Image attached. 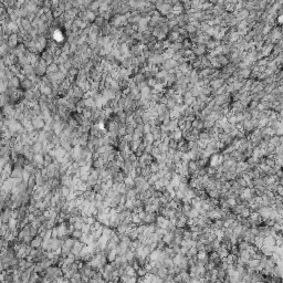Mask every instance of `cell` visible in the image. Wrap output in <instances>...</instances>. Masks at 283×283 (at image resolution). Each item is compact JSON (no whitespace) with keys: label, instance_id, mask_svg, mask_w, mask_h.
I'll return each instance as SVG.
<instances>
[{"label":"cell","instance_id":"cell-14","mask_svg":"<svg viewBox=\"0 0 283 283\" xmlns=\"http://www.w3.org/2000/svg\"><path fill=\"white\" fill-rule=\"evenodd\" d=\"M43 237H41L40 234H38V236H35V237H33V239H32V241L30 242V244H31V247L32 248H40L41 245H42V243H43Z\"/></svg>","mask_w":283,"mask_h":283},{"label":"cell","instance_id":"cell-16","mask_svg":"<svg viewBox=\"0 0 283 283\" xmlns=\"http://www.w3.org/2000/svg\"><path fill=\"white\" fill-rule=\"evenodd\" d=\"M89 140H90V133H83L79 137L80 145H82V146H86L88 143H89Z\"/></svg>","mask_w":283,"mask_h":283},{"label":"cell","instance_id":"cell-45","mask_svg":"<svg viewBox=\"0 0 283 283\" xmlns=\"http://www.w3.org/2000/svg\"><path fill=\"white\" fill-rule=\"evenodd\" d=\"M52 238H59V232H58L56 226L54 228H52Z\"/></svg>","mask_w":283,"mask_h":283},{"label":"cell","instance_id":"cell-15","mask_svg":"<svg viewBox=\"0 0 283 283\" xmlns=\"http://www.w3.org/2000/svg\"><path fill=\"white\" fill-rule=\"evenodd\" d=\"M32 152L34 154H43V144H42V142L37 140L32 145Z\"/></svg>","mask_w":283,"mask_h":283},{"label":"cell","instance_id":"cell-41","mask_svg":"<svg viewBox=\"0 0 283 283\" xmlns=\"http://www.w3.org/2000/svg\"><path fill=\"white\" fill-rule=\"evenodd\" d=\"M153 149H154V145L146 144V147H145V153H146V154H152Z\"/></svg>","mask_w":283,"mask_h":283},{"label":"cell","instance_id":"cell-30","mask_svg":"<svg viewBox=\"0 0 283 283\" xmlns=\"http://www.w3.org/2000/svg\"><path fill=\"white\" fill-rule=\"evenodd\" d=\"M70 281L71 282H82V274H81V272L80 271L75 272L73 274V277L70 279Z\"/></svg>","mask_w":283,"mask_h":283},{"label":"cell","instance_id":"cell-22","mask_svg":"<svg viewBox=\"0 0 283 283\" xmlns=\"http://www.w3.org/2000/svg\"><path fill=\"white\" fill-rule=\"evenodd\" d=\"M31 272L29 269H27V270H24V271L21 273V282L22 283H27L29 282V280H30V275H31Z\"/></svg>","mask_w":283,"mask_h":283},{"label":"cell","instance_id":"cell-10","mask_svg":"<svg viewBox=\"0 0 283 283\" xmlns=\"http://www.w3.org/2000/svg\"><path fill=\"white\" fill-rule=\"evenodd\" d=\"M34 88V83L33 81L31 80L30 78H27L23 79L22 81H21V89L24 90V91H28V90H32Z\"/></svg>","mask_w":283,"mask_h":283},{"label":"cell","instance_id":"cell-2","mask_svg":"<svg viewBox=\"0 0 283 283\" xmlns=\"http://www.w3.org/2000/svg\"><path fill=\"white\" fill-rule=\"evenodd\" d=\"M48 65H49V64H48V62L41 58V60H40V62L38 63V65L34 67L35 74H37L38 76L43 78L45 74H47V71H48Z\"/></svg>","mask_w":283,"mask_h":283},{"label":"cell","instance_id":"cell-43","mask_svg":"<svg viewBox=\"0 0 283 283\" xmlns=\"http://www.w3.org/2000/svg\"><path fill=\"white\" fill-rule=\"evenodd\" d=\"M205 50H206L205 47H204V45H200V47H198V48L195 50V53H196V54H202V53L205 52Z\"/></svg>","mask_w":283,"mask_h":283},{"label":"cell","instance_id":"cell-38","mask_svg":"<svg viewBox=\"0 0 283 283\" xmlns=\"http://www.w3.org/2000/svg\"><path fill=\"white\" fill-rule=\"evenodd\" d=\"M91 230H92V225L84 223L83 228H82V231H83L84 233H91Z\"/></svg>","mask_w":283,"mask_h":283},{"label":"cell","instance_id":"cell-12","mask_svg":"<svg viewBox=\"0 0 283 283\" xmlns=\"http://www.w3.org/2000/svg\"><path fill=\"white\" fill-rule=\"evenodd\" d=\"M84 245H85V243H83L81 240H75V243H74V245H73L72 248V253L73 254H80V252L82 251V249L84 248Z\"/></svg>","mask_w":283,"mask_h":283},{"label":"cell","instance_id":"cell-26","mask_svg":"<svg viewBox=\"0 0 283 283\" xmlns=\"http://www.w3.org/2000/svg\"><path fill=\"white\" fill-rule=\"evenodd\" d=\"M124 184L127 186L128 188H134L135 187V181H134V178L132 176H127L124 179Z\"/></svg>","mask_w":283,"mask_h":283},{"label":"cell","instance_id":"cell-23","mask_svg":"<svg viewBox=\"0 0 283 283\" xmlns=\"http://www.w3.org/2000/svg\"><path fill=\"white\" fill-rule=\"evenodd\" d=\"M71 252H72V248H70V247L67 245L65 243L61 247V255L62 257H67Z\"/></svg>","mask_w":283,"mask_h":283},{"label":"cell","instance_id":"cell-21","mask_svg":"<svg viewBox=\"0 0 283 283\" xmlns=\"http://www.w3.org/2000/svg\"><path fill=\"white\" fill-rule=\"evenodd\" d=\"M143 142L146 143V144H153V143L155 142V138H154L153 133L144 134V136H143Z\"/></svg>","mask_w":283,"mask_h":283},{"label":"cell","instance_id":"cell-34","mask_svg":"<svg viewBox=\"0 0 283 283\" xmlns=\"http://www.w3.org/2000/svg\"><path fill=\"white\" fill-rule=\"evenodd\" d=\"M147 273H148V271L146 270V268H145V266H139L138 269H137V274H138V277H145Z\"/></svg>","mask_w":283,"mask_h":283},{"label":"cell","instance_id":"cell-18","mask_svg":"<svg viewBox=\"0 0 283 283\" xmlns=\"http://www.w3.org/2000/svg\"><path fill=\"white\" fill-rule=\"evenodd\" d=\"M29 282H30V283L42 282V277H40V274L38 273V272L32 271V272H31V275H30V280H29Z\"/></svg>","mask_w":283,"mask_h":283},{"label":"cell","instance_id":"cell-39","mask_svg":"<svg viewBox=\"0 0 283 283\" xmlns=\"http://www.w3.org/2000/svg\"><path fill=\"white\" fill-rule=\"evenodd\" d=\"M30 234H31L32 237L38 236V234H39V229H38V228H35V227H33V226H31V228H30Z\"/></svg>","mask_w":283,"mask_h":283},{"label":"cell","instance_id":"cell-35","mask_svg":"<svg viewBox=\"0 0 283 283\" xmlns=\"http://www.w3.org/2000/svg\"><path fill=\"white\" fill-rule=\"evenodd\" d=\"M91 168H92V167L88 166V165H85V166H81V168H80V174H81V175H84V174H90Z\"/></svg>","mask_w":283,"mask_h":283},{"label":"cell","instance_id":"cell-13","mask_svg":"<svg viewBox=\"0 0 283 283\" xmlns=\"http://www.w3.org/2000/svg\"><path fill=\"white\" fill-rule=\"evenodd\" d=\"M32 28V22L29 18H22L21 21H20V29H23L26 31H29L30 29Z\"/></svg>","mask_w":283,"mask_h":283},{"label":"cell","instance_id":"cell-1","mask_svg":"<svg viewBox=\"0 0 283 283\" xmlns=\"http://www.w3.org/2000/svg\"><path fill=\"white\" fill-rule=\"evenodd\" d=\"M110 24L113 27H117V28H123L126 24H128L127 17L126 15H114L113 17L110 19Z\"/></svg>","mask_w":283,"mask_h":283},{"label":"cell","instance_id":"cell-11","mask_svg":"<svg viewBox=\"0 0 283 283\" xmlns=\"http://www.w3.org/2000/svg\"><path fill=\"white\" fill-rule=\"evenodd\" d=\"M39 90L41 92V94L43 95H48V96H51L52 93H53V88L51 85H47L45 83H41L39 86Z\"/></svg>","mask_w":283,"mask_h":283},{"label":"cell","instance_id":"cell-24","mask_svg":"<svg viewBox=\"0 0 283 283\" xmlns=\"http://www.w3.org/2000/svg\"><path fill=\"white\" fill-rule=\"evenodd\" d=\"M100 7H101V3L97 1V0H95V1H92V2H91V5H90V7H89V10L94 11L95 13H96V11H100V10H99Z\"/></svg>","mask_w":283,"mask_h":283},{"label":"cell","instance_id":"cell-40","mask_svg":"<svg viewBox=\"0 0 283 283\" xmlns=\"http://www.w3.org/2000/svg\"><path fill=\"white\" fill-rule=\"evenodd\" d=\"M127 195L126 194H121V198H120V205H125L127 201Z\"/></svg>","mask_w":283,"mask_h":283},{"label":"cell","instance_id":"cell-4","mask_svg":"<svg viewBox=\"0 0 283 283\" xmlns=\"http://www.w3.org/2000/svg\"><path fill=\"white\" fill-rule=\"evenodd\" d=\"M31 122H32V124H33L34 128L38 129V131H42L45 126V121L42 115H37V116H34L33 118L31 120Z\"/></svg>","mask_w":283,"mask_h":283},{"label":"cell","instance_id":"cell-17","mask_svg":"<svg viewBox=\"0 0 283 283\" xmlns=\"http://www.w3.org/2000/svg\"><path fill=\"white\" fill-rule=\"evenodd\" d=\"M60 71V65L56 63V62H53L48 65V71L47 73H58Z\"/></svg>","mask_w":283,"mask_h":283},{"label":"cell","instance_id":"cell-29","mask_svg":"<svg viewBox=\"0 0 283 283\" xmlns=\"http://www.w3.org/2000/svg\"><path fill=\"white\" fill-rule=\"evenodd\" d=\"M18 222H19V220H18V219H16V218H11V219L8 221V225H9V228H10V231L15 230V229H17V228H18Z\"/></svg>","mask_w":283,"mask_h":283},{"label":"cell","instance_id":"cell-33","mask_svg":"<svg viewBox=\"0 0 283 283\" xmlns=\"http://www.w3.org/2000/svg\"><path fill=\"white\" fill-rule=\"evenodd\" d=\"M60 193H61L62 196L67 197V195L71 193V188H70V187H67V186H62L61 189H60Z\"/></svg>","mask_w":283,"mask_h":283},{"label":"cell","instance_id":"cell-19","mask_svg":"<svg viewBox=\"0 0 283 283\" xmlns=\"http://www.w3.org/2000/svg\"><path fill=\"white\" fill-rule=\"evenodd\" d=\"M23 174V168L20 167H13V170H12L11 177L12 178H21Z\"/></svg>","mask_w":283,"mask_h":283},{"label":"cell","instance_id":"cell-31","mask_svg":"<svg viewBox=\"0 0 283 283\" xmlns=\"http://www.w3.org/2000/svg\"><path fill=\"white\" fill-rule=\"evenodd\" d=\"M82 236H83V231H82V230H78V229H75V230L71 233V237H72L73 239H75V240H80V239L82 238Z\"/></svg>","mask_w":283,"mask_h":283},{"label":"cell","instance_id":"cell-7","mask_svg":"<svg viewBox=\"0 0 283 283\" xmlns=\"http://www.w3.org/2000/svg\"><path fill=\"white\" fill-rule=\"evenodd\" d=\"M12 211H13V209L9 208V207L6 208L5 210H2V212H1V223H7V222L11 219Z\"/></svg>","mask_w":283,"mask_h":283},{"label":"cell","instance_id":"cell-44","mask_svg":"<svg viewBox=\"0 0 283 283\" xmlns=\"http://www.w3.org/2000/svg\"><path fill=\"white\" fill-rule=\"evenodd\" d=\"M89 178H90V174H84V175H81L80 179L82 181H84V183H88L89 181Z\"/></svg>","mask_w":283,"mask_h":283},{"label":"cell","instance_id":"cell-8","mask_svg":"<svg viewBox=\"0 0 283 283\" xmlns=\"http://www.w3.org/2000/svg\"><path fill=\"white\" fill-rule=\"evenodd\" d=\"M85 91H84L82 88H80V86H78V85H74L73 86V91H72V95L74 96V97H76L78 100H81V99H84V96H85Z\"/></svg>","mask_w":283,"mask_h":283},{"label":"cell","instance_id":"cell-36","mask_svg":"<svg viewBox=\"0 0 283 283\" xmlns=\"http://www.w3.org/2000/svg\"><path fill=\"white\" fill-rule=\"evenodd\" d=\"M143 131H144V134L152 133V125H150V123H145L144 126H143Z\"/></svg>","mask_w":283,"mask_h":283},{"label":"cell","instance_id":"cell-20","mask_svg":"<svg viewBox=\"0 0 283 283\" xmlns=\"http://www.w3.org/2000/svg\"><path fill=\"white\" fill-rule=\"evenodd\" d=\"M94 23L95 24H97L99 27H103V26H105L106 23H107V20H106L105 18L103 17L102 15H97V17H96V19H95V21H94Z\"/></svg>","mask_w":283,"mask_h":283},{"label":"cell","instance_id":"cell-28","mask_svg":"<svg viewBox=\"0 0 283 283\" xmlns=\"http://www.w3.org/2000/svg\"><path fill=\"white\" fill-rule=\"evenodd\" d=\"M43 155H45V164H43V165H45V167H48L49 165H51V164L53 163L54 158H53L49 153H45V154H43Z\"/></svg>","mask_w":283,"mask_h":283},{"label":"cell","instance_id":"cell-37","mask_svg":"<svg viewBox=\"0 0 283 283\" xmlns=\"http://www.w3.org/2000/svg\"><path fill=\"white\" fill-rule=\"evenodd\" d=\"M93 191H95V193H101L102 191V181H97L95 184L93 186Z\"/></svg>","mask_w":283,"mask_h":283},{"label":"cell","instance_id":"cell-42","mask_svg":"<svg viewBox=\"0 0 283 283\" xmlns=\"http://www.w3.org/2000/svg\"><path fill=\"white\" fill-rule=\"evenodd\" d=\"M31 177V174L29 172H27L24 168H23V174H22V178H23V180L24 181H28L29 180V178Z\"/></svg>","mask_w":283,"mask_h":283},{"label":"cell","instance_id":"cell-27","mask_svg":"<svg viewBox=\"0 0 283 283\" xmlns=\"http://www.w3.org/2000/svg\"><path fill=\"white\" fill-rule=\"evenodd\" d=\"M8 231H10V228H9L8 222L7 223H1V228H0V234H1V237H5Z\"/></svg>","mask_w":283,"mask_h":283},{"label":"cell","instance_id":"cell-3","mask_svg":"<svg viewBox=\"0 0 283 283\" xmlns=\"http://www.w3.org/2000/svg\"><path fill=\"white\" fill-rule=\"evenodd\" d=\"M126 17H127V21L129 24H137L140 21V19H142V16H140L138 10L131 11L129 13L126 15Z\"/></svg>","mask_w":283,"mask_h":283},{"label":"cell","instance_id":"cell-5","mask_svg":"<svg viewBox=\"0 0 283 283\" xmlns=\"http://www.w3.org/2000/svg\"><path fill=\"white\" fill-rule=\"evenodd\" d=\"M7 43H8V45L11 48V49H16L18 47V45L20 43V38H19V35H18V33H11L9 37H8V39H7Z\"/></svg>","mask_w":283,"mask_h":283},{"label":"cell","instance_id":"cell-25","mask_svg":"<svg viewBox=\"0 0 283 283\" xmlns=\"http://www.w3.org/2000/svg\"><path fill=\"white\" fill-rule=\"evenodd\" d=\"M176 65V62L172 61V60H166V61L163 62V67L164 70H170L172 67Z\"/></svg>","mask_w":283,"mask_h":283},{"label":"cell","instance_id":"cell-6","mask_svg":"<svg viewBox=\"0 0 283 283\" xmlns=\"http://www.w3.org/2000/svg\"><path fill=\"white\" fill-rule=\"evenodd\" d=\"M1 189H3V190H6L7 193H11L12 189H13V187H15V183H13V178L12 177H9L7 178L6 180L3 181V183L1 184Z\"/></svg>","mask_w":283,"mask_h":283},{"label":"cell","instance_id":"cell-32","mask_svg":"<svg viewBox=\"0 0 283 283\" xmlns=\"http://www.w3.org/2000/svg\"><path fill=\"white\" fill-rule=\"evenodd\" d=\"M142 218L138 216V213L137 212H133L132 211V221L134 222V223H136V225H139L140 222H142Z\"/></svg>","mask_w":283,"mask_h":283},{"label":"cell","instance_id":"cell-9","mask_svg":"<svg viewBox=\"0 0 283 283\" xmlns=\"http://www.w3.org/2000/svg\"><path fill=\"white\" fill-rule=\"evenodd\" d=\"M21 73L24 74L28 78H32L35 75V71H34V67L31 65V64H28V65H24V67L21 69Z\"/></svg>","mask_w":283,"mask_h":283}]
</instances>
